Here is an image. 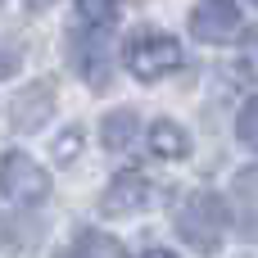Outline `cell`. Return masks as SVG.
I'll use <instances>...</instances> for the list:
<instances>
[{"mask_svg": "<svg viewBox=\"0 0 258 258\" xmlns=\"http://www.w3.org/2000/svg\"><path fill=\"white\" fill-rule=\"evenodd\" d=\"M222 231H227V204H222L218 195L200 190V195H190V200L177 209V236H181L190 249H200V254H218Z\"/></svg>", "mask_w": 258, "mask_h": 258, "instance_id": "obj_1", "label": "cell"}, {"mask_svg": "<svg viewBox=\"0 0 258 258\" xmlns=\"http://www.w3.org/2000/svg\"><path fill=\"white\" fill-rule=\"evenodd\" d=\"M127 68L141 82H159V77L181 68V45L168 32H136L127 41Z\"/></svg>", "mask_w": 258, "mask_h": 258, "instance_id": "obj_2", "label": "cell"}, {"mask_svg": "<svg viewBox=\"0 0 258 258\" xmlns=\"http://www.w3.org/2000/svg\"><path fill=\"white\" fill-rule=\"evenodd\" d=\"M0 195H9L14 204H41L45 195H50V177H45V168L41 163H32L23 150H9L5 159H0Z\"/></svg>", "mask_w": 258, "mask_h": 258, "instance_id": "obj_3", "label": "cell"}, {"mask_svg": "<svg viewBox=\"0 0 258 258\" xmlns=\"http://www.w3.org/2000/svg\"><path fill=\"white\" fill-rule=\"evenodd\" d=\"M54 82L50 77H41V82H32V86H23L18 95H14V127L18 132H41L45 122H50V113H54Z\"/></svg>", "mask_w": 258, "mask_h": 258, "instance_id": "obj_4", "label": "cell"}, {"mask_svg": "<svg viewBox=\"0 0 258 258\" xmlns=\"http://www.w3.org/2000/svg\"><path fill=\"white\" fill-rule=\"evenodd\" d=\"M150 195H154V186H150L141 172H122V177L109 181V190H104V200H100V213H104V218L141 213V209L150 204Z\"/></svg>", "mask_w": 258, "mask_h": 258, "instance_id": "obj_5", "label": "cell"}, {"mask_svg": "<svg viewBox=\"0 0 258 258\" xmlns=\"http://www.w3.org/2000/svg\"><path fill=\"white\" fill-rule=\"evenodd\" d=\"M73 63H77V73L95 91L109 86V41H104V27H95L91 36H73Z\"/></svg>", "mask_w": 258, "mask_h": 258, "instance_id": "obj_6", "label": "cell"}, {"mask_svg": "<svg viewBox=\"0 0 258 258\" xmlns=\"http://www.w3.org/2000/svg\"><path fill=\"white\" fill-rule=\"evenodd\" d=\"M190 32H195L200 41H231V36L240 32V14H236V5H227V0H204V5L190 14Z\"/></svg>", "mask_w": 258, "mask_h": 258, "instance_id": "obj_7", "label": "cell"}, {"mask_svg": "<svg viewBox=\"0 0 258 258\" xmlns=\"http://www.w3.org/2000/svg\"><path fill=\"white\" fill-rule=\"evenodd\" d=\"M100 141H104V150L122 154V150L136 141V113H132V109H113V113L100 122Z\"/></svg>", "mask_w": 258, "mask_h": 258, "instance_id": "obj_8", "label": "cell"}, {"mask_svg": "<svg viewBox=\"0 0 258 258\" xmlns=\"http://www.w3.org/2000/svg\"><path fill=\"white\" fill-rule=\"evenodd\" d=\"M150 150L159 159H186L190 154V136L177 127V122H154L150 127Z\"/></svg>", "mask_w": 258, "mask_h": 258, "instance_id": "obj_9", "label": "cell"}, {"mask_svg": "<svg viewBox=\"0 0 258 258\" xmlns=\"http://www.w3.org/2000/svg\"><path fill=\"white\" fill-rule=\"evenodd\" d=\"M77 258H127V249L104 231H82L77 236Z\"/></svg>", "mask_w": 258, "mask_h": 258, "instance_id": "obj_10", "label": "cell"}, {"mask_svg": "<svg viewBox=\"0 0 258 258\" xmlns=\"http://www.w3.org/2000/svg\"><path fill=\"white\" fill-rule=\"evenodd\" d=\"M77 14L91 23V27H109L118 18V0H77Z\"/></svg>", "mask_w": 258, "mask_h": 258, "instance_id": "obj_11", "label": "cell"}, {"mask_svg": "<svg viewBox=\"0 0 258 258\" xmlns=\"http://www.w3.org/2000/svg\"><path fill=\"white\" fill-rule=\"evenodd\" d=\"M236 132H240V141L249 145V150H258V95L240 109V118H236Z\"/></svg>", "mask_w": 258, "mask_h": 258, "instance_id": "obj_12", "label": "cell"}, {"mask_svg": "<svg viewBox=\"0 0 258 258\" xmlns=\"http://www.w3.org/2000/svg\"><path fill=\"white\" fill-rule=\"evenodd\" d=\"M14 240L27 249V245L36 240V227H32V222H14V218H5V222H0V245H14Z\"/></svg>", "mask_w": 258, "mask_h": 258, "instance_id": "obj_13", "label": "cell"}, {"mask_svg": "<svg viewBox=\"0 0 258 258\" xmlns=\"http://www.w3.org/2000/svg\"><path fill=\"white\" fill-rule=\"evenodd\" d=\"M77 145H82V132H68L59 145H54V154H59V163H73V154H77Z\"/></svg>", "mask_w": 258, "mask_h": 258, "instance_id": "obj_14", "label": "cell"}, {"mask_svg": "<svg viewBox=\"0 0 258 258\" xmlns=\"http://www.w3.org/2000/svg\"><path fill=\"white\" fill-rule=\"evenodd\" d=\"M236 190H240V195H249V200H258V168H249V172H240V177H236Z\"/></svg>", "mask_w": 258, "mask_h": 258, "instance_id": "obj_15", "label": "cell"}, {"mask_svg": "<svg viewBox=\"0 0 258 258\" xmlns=\"http://www.w3.org/2000/svg\"><path fill=\"white\" fill-rule=\"evenodd\" d=\"M14 63H18V54H14V50H9V54H0V77H5V73H14Z\"/></svg>", "mask_w": 258, "mask_h": 258, "instance_id": "obj_16", "label": "cell"}, {"mask_svg": "<svg viewBox=\"0 0 258 258\" xmlns=\"http://www.w3.org/2000/svg\"><path fill=\"white\" fill-rule=\"evenodd\" d=\"M141 258H177L172 249H150V254H141Z\"/></svg>", "mask_w": 258, "mask_h": 258, "instance_id": "obj_17", "label": "cell"}, {"mask_svg": "<svg viewBox=\"0 0 258 258\" xmlns=\"http://www.w3.org/2000/svg\"><path fill=\"white\" fill-rule=\"evenodd\" d=\"M0 5H5V0H0Z\"/></svg>", "mask_w": 258, "mask_h": 258, "instance_id": "obj_18", "label": "cell"}, {"mask_svg": "<svg viewBox=\"0 0 258 258\" xmlns=\"http://www.w3.org/2000/svg\"><path fill=\"white\" fill-rule=\"evenodd\" d=\"M254 5H258V0H254Z\"/></svg>", "mask_w": 258, "mask_h": 258, "instance_id": "obj_19", "label": "cell"}]
</instances>
